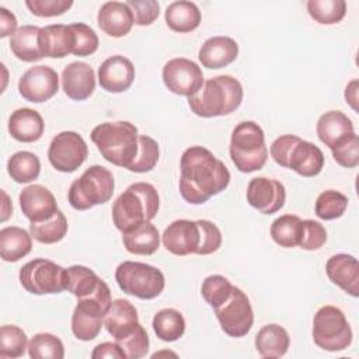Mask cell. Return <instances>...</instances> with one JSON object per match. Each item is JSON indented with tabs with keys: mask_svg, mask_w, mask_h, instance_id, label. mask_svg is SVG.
I'll return each mask as SVG.
<instances>
[{
	"mask_svg": "<svg viewBox=\"0 0 359 359\" xmlns=\"http://www.w3.org/2000/svg\"><path fill=\"white\" fill-rule=\"evenodd\" d=\"M180 172V194L191 205L205 203L230 184V172L224 163L202 146L184 150Z\"/></svg>",
	"mask_w": 359,
	"mask_h": 359,
	"instance_id": "1",
	"label": "cell"
},
{
	"mask_svg": "<svg viewBox=\"0 0 359 359\" xmlns=\"http://www.w3.org/2000/svg\"><path fill=\"white\" fill-rule=\"evenodd\" d=\"M243 95L241 83L230 74H222L206 80L198 93L188 97V105L202 118L223 116L241 105Z\"/></svg>",
	"mask_w": 359,
	"mask_h": 359,
	"instance_id": "2",
	"label": "cell"
},
{
	"mask_svg": "<svg viewBox=\"0 0 359 359\" xmlns=\"http://www.w3.org/2000/svg\"><path fill=\"white\" fill-rule=\"evenodd\" d=\"M160 206L157 189L149 182L129 185L112 205V220L115 227L125 233L144 222L156 217Z\"/></svg>",
	"mask_w": 359,
	"mask_h": 359,
	"instance_id": "3",
	"label": "cell"
},
{
	"mask_svg": "<svg viewBox=\"0 0 359 359\" xmlns=\"http://www.w3.org/2000/svg\"><path fill=\"white\" fill-rule=\"evenodd\" d=\"M90 136L101 156L114 165L128 168L137 154V128L128 121L100 123Z\"/></svg>",
	"mask_w": 359,
	"mask_h": 359,
	"instance_id": "4",
	"label": "cell"
},
{
	"mask_svg": "<svg viewBox=\"0 0 359 359\" xmlns=\"http://www.w3.org/2000/svg\"><path fill=\"white\" fill-rule=\"evenodd\" d=\"M269 151L276 164L290 168L302 177H316L324 167L321 149L296 135H282L276 137Z\"/></svg>",
	"mask_w": 359,
	"mask_h": 359,
	"instance_id": "5",
	"label": "cell"
},
{
	"mask_svg": "<svg viewBox=\"0 0 359 359\" xmlns=\"http://www.w3.org/2000/svg\"><path fill=\"white\" fill-rule=\"evenodd\" d=\"M230 158L241 172L261 170L268 158L265 133L252 121H243L236 125L230 139Z\"/></svg>",
	"mask_w": 359,
	"mask_h": 359,
	"instance_id": "6",
	"label": "cell"
},
{
	"mask_svg": "<svg viewBox=\"0 0 359 359\" xmlns=\"http://www.w3.org/2000/svg\"><path fill=\"white\" fill-rule=\"evenodd\" d=\"M111 303V290L105 280L88 296L77 299V306L72 316V331L74 337L80 341H93L97 338Z\"/></svg>",
	"mask_w": 359,
	"mask_h": 359,
	"instance_id": "7",
	"label": "cell"
},
{
	"mask_svg": "<svg viewBox=\"0 0 359 359\" xmlns=\"http://www.w3.org/2000/svg\"><path fill=\"white\" fill-rule=\"evenodd\" d=\"M112 172L102 165L88 167L80 178L74 180L67 192V201L76 210H87L95 205L107 203L114 194Z\"/></svg>",
	"mask_w": 359,
	"mask_h": 359,
	"instance_id": "8",
	"label": "cell"
},
{
	"mask_svg": "<svg viewBox=\"0 0 359 359\" xmlns=\"http://www.w3.org/2000/svg\"><path fill=\"white\" fill-rule=\"evenodd\" d=\"M115 280L126 294L150 300L157 297L165 286L163 272L149 264L123 261L115 271Z\"/></svg>",
	"mask_w": 359,
	"mask_h": 359,
	"instance_id": "9",
	"label": "cell"
},
{
	"mask_svg": "<svg viewBox=\"0 0 359 359\" xmlns=\"http://www.w3.org/2000/svg\"><path fill=\"white\" fill-rule=\"evenodd\" d=\"M314 344L328 352L344 351L352 344V330L344 311L335 306H323L313 318Z\"/></svg>",
	"mask_w": 359,
	"mask_h": 359,
	"instance_id": "10",
	"label": "cell"
},
{
	"mask_svg": "<svg viewBox=\"0 0 359 359\" xmlns=\"http://www.w3.org/2000/svg\"><path fill=\"white\" fill-rule=\"evenodd\" d=\"M66 269L53 261L35 258L20 269L21 286L32 294H55L66 290Z\"/></svg>",
	"mask_w": 359,
	"mask_h": 359,
	"instance_id": "11",
	"label": "cell"
},
{
	"mask_svg": "<svg viewBox=\"0 0 359 359\" xmlns=\"http://www.w3.org/2000/svg\"><path fill=\"white\" fill-rule=\"evenodd\" d=\"M216 318L222 330L233 338H241L250 332L254 324V311L248 296L237 286L230 297L215 309Z\"/></svg>",
	"mask_w": 359,
	"mask_h": 359,
	"instance_id": "12",
	"label": "cell"
},
{
	"mask_svg": "<svg viewBox=\"0 0 359 359\" xmlns=\"http://www.w3.org/2000/svg\"><path fill=\"white\" fill-rule=\"evenodd\" d=\"M87 156V143L73 130H65L56 135L48 149L49 163L60 172L76 171L86 161Z\"/></svg>",
	"mask_w": 359,
	"mask_h": 359,
	"instance_id": "13",
	"label": "cell"
},
{
	"mask_svg": "<svg viewBox=\"0 0 359 359\" xmlns=\"http://www.w3.org/2000/svg\"><path fill=\"white\" fill-rule=\"evenodd\" d=\"M164 86L177 95L191 97L203 86L202 69L187 57L170 59L163 67Z\"/></svg>",
	"mask_w": 359,
	"mask_h": 359,
	"instance_id": "14",
	"label": "cell"
},
{
	"mask_svg": "<svg viewBox=\"0 0 359 359\" xmlns=\"http://www.w3.org/2000/svg\"><path fill=\"white\" fill-rule=\"evenodd\" d=\"M59 90V76L55 69L38 65L29 67L18 81L21 97L29 102H45L50 100Z\"/></svg>",
	"mask_w": 359,
	"mask_h": 359,
	"instance_id": "15",
	"label": "cell"
},
{
	"mask_svg": "<svg viewBox=\"0 0 359 359\" xmlns=\"http://www.w3.org/2000/svg\"><path fill=\"white\" fill-rule=\"evenodd\" d=\"M247 202L264 215L280 210L286 201V191L280 181L266 177H255L247 185Z\"/></svg>",
	"mask_w": 359,
	"mask_h": 359,
	"instance_id": "16",
	"label": "cell"
},
{
	"mask_svg": "<svg viewBox=\"0 0 359 359\" xmlns=\"http://www.w3.org/2000/svg\"><path fill=\"white\" fill-rule=\"evenodd\" d=\"M161 241L165 250L174 255L184 257L196 254L201 245V227L198 220H174L164 230Z\"/></svg>",
	"mask_w": 359,
	"mask_h": 359,
	"instance_id": "17",
	"label": "cell"
},
{
	"mask_svg": "<svg viewBox=\"0 0 359 359\" xmlns=\"http://www.w3.org/2000/svg\"><path fill=\"white\" fill-rule=\"evenodd\" d=\"M20 208L31 223L49 220L59 210L53 194L43 185L32 184L20 192Z\"/></svg>",
	"mask_w": 359,
	"mask_h": 359,
	"instance_id": "18",
	"label": "cell"
},
{
	"mask_svg": "<svg viewBox=\"0 0 359 359\" xmlns=\"http://www.w3.org/2000/svg\"><path fill=\"white\" fill-rule=\"evenodd\" d=\"M135 80L133 63L121 55L105 59L98 67V83L108 93H123Z\"/></svg>",
	"mask_w": 359,
	"mask_h": 359,
	"instance_id": "19",
	"label": "cell"
},
{
	"mask_svg": "<svg viewBox=\"0 0 359 359\" xmlns=\"http://www.w3.org/2000/svg\"><path fill=\"white\" fill-rule=\"evenodd\" d=\"M140 325L136 307L126 299L112 300L107 314L104 316V327L115 342L125 339L133 334Z\"/></svg>",
	"mask_w": 359,
	"mask_h": 359,
	"instance_id": "20",
	"label": "cell"
},
{
	"mask_svg": "<svg viewBox=\"0 0 359 359\" xmlns=\"http://www.w3.org/2000/svg\"><path fill=\"white\" fill-rule=\"evenodd\" d=\"M62 87L70 100H87L95 90V74L93 67L86 62H72L63 69Z\"/></svg>",
	"mask_w": 359,
	"mask_h": 359,
	"instance_id": "21",
	"label": "cell"
},
{
	"mask_svg": "<svg viewBox=\"0 0 359 359\" xmlns=\"http://www.w3.org/2000/svg\"><path fill=\"white\" fill-rule=\"evenodd\" d=\"M328 279L348 294L359 296V264L349 254H335L325 264Z\"/></svg>",
	"mask_w": 359,
	"mask_h": 359,
	"instance_id": "22",
	"label": "cell"
},
{
	"mask_svg": "<svg viewBox=\"0 0 359 359\" xmlns=\"http://www.w3.org/2000/svg\"><path fill=\"white\" fill-rule=\"evenodd\" d=\"M98 27L109 36L121 38L129 34L135 20L130 8L122 1H107L104 3L97 15Z\"/></svg>",
	"mask_w": 359,
	"mask_h": 359,
	"instance_id": "23",
	"label": "cell"
},
{
	"mask_svg": "<svg viewBox=\"0 0 359 359\" xmlns=\"http://www.w3.org/2000/svg\"><path fill=\"white\" fill-rule=\"evenodd\" d=\"M238 56V45L230 36H212L203 42L198 57L203 67L222 69L233 63Z\"/></svg>",
	"mask_w": 359,
	"mask_h": 359,
	"instance_id": "24",
	"label": "cell"
},
{
	"mask_svg": "<svg viewBox=\"0 0 359 359\" xmlns=\"http://www.w3.org/2000/svg\"><path fill=\"white\" fill-rule=\"evenodd\" d=\"M38 41L43 57L60 59L73 53L74 49V34L70 25L53 24L42 27Z\"/></svg>",
	"mask_w": 359,
	"mask_h": 359,
	"instance_id": "25",
	"label": "cell"
},
{
	"mask_svg": "<svg viewBox=\"0 0 359 359\" xmlns=\"http://www.w3.org/2000/svg\"><path fill=\"white\" fill-rule=\"evenodd\" d=\"M45 123L41 114L31 108L15 109L8 119V132L13 139L22 143H32L43 135Z\"/></svg>",
	"mask_w": 359,
	"mask_h": 359,
	"instance_id": "26",
	"label": "cell"
},
{
	"mask_svg": "<svg viewBox=\"0 0 359 359\" xmlns=\"http://www.w3.org/2000/svg\"><path fill=\"white\" fill-rule=\"evenodd\" d=\"M316 130L318 139L332 149L344 137L353 133V123L344 112L328 111L318 118Z\"/></svg>",
	"mask_w": 359,
	"mask_h": 359,
	"instance_id": "27",
	"label": "cell"
},
{
	"mask_svg": "<svg viewBox=\"0 0 359 359\" xmlns=\"http://www.w3.org/2000/svg\"><path fill=\"white\" fill-rule=\"evenodd\" d=\"M122 243L126 251L135 255H151L158 250L160 234L154 224L144 222L125 233H122Z\"/></svg>",
	"mask_w": 359,
	"mask_h": 359,
	"instance_id": "28",
	"label": "cell"
},
{
	"mask_svg": "<svg viewBox=\"0 0 359 359\" xmlns=\"http://www.w3.org/2000/svg\"><path fill=\"white\" fill-rule=\"evenodd\" d=\"M32 250V236L27 230L8 226L0 230V257L6 262H17Z\"/></svg>",
	"mask_w": 359,
	"mask_h": 359,
	"instance_id": "29",
	"label": "cell"
},
{
	"mask_svg": "<svg viewBox=\"0 0 359 359\" xmlns=\"http://www.w3.org/2000/svg\"><path fill=\"white\" fill-rule=\"evenodd\" d=\"M289 345L287 331L278 324L264 325L255 335V348L262 358H282Z\"/></svg>",
	"mask_w": 359,
	"mask_h": 359,
	"instance_id": "30",
	"label": "cell"
},
{
	"mask_svg": "<svg viewBox=\"0 0 359 359\" xmlns=\"http://www.w3.org/2000/svg\"><path fill=\"white\" fill-rule=\"evenodd\" d=\"M164 18L170 29L180 34H185L199 27L202 15L199 7L195 3L180 0L171 3L167 7Z\"/></svg>",
	"mask_w": 359,
	"mask_h": 359,
	"instance_id": "31",
	"label": "cell"
},
{
	"mask_svg": "<svg viewBox=\"0 0 359 359\" xmlns=\"http://www.w3.org/2000/svg\"><path fill=\"white\" fill-rule=\"evenodd\" d=\"M39 31L36 25H22L10 39V48L14 56L22 62H38L43 56L39 49Z\"/></svg>",
	"mask_w": 359,
	"mask_h": 359,
	"instance_id": "32",
	"label": "cell"
},
{
	"mask_svg": "<svg viewBox=\"0 0 359 359\" xmlns=\"http://www.w3.org/2000/svg\"><path fill=\"white\" fill-rule=\"evenodd\" d=\"M101 278L90 268L84 265H72L65 272L66 290L74 294L77 299L86 297L93 293L101 283Z\"/></svg>",
	"mask_w": 359,
	"mask_h": 359,
	"instance_id": "33",
	"label": "cell"
},
{
	"mask_svg": "<svg viewBox=\"0 0 359 359\" xmlns=\"http://www.w3.org/2000/svg\"><path fill=\"white\" fill-rule=\"evenodd\" d=\"M151 325L156 335L165 342H174L185 332L184 316L175 309H163L157 311Z\"/></svg>",
	"mask_w": 359,
	"mask_h": 359,
	"instance_id": "34",
	"label": "cell"
},
{
	"mask_svg": "<svg viewBox=\"0 0 359 359\" xmlns=\"http://www.w3.org/2000/svg\"><path fill=\"white\" fill-rule=\"evenodd\" d=\"M7 171L15 182L27 184L39 177L41 161L31 151H17L8 158Z\"/></svg>",
	"mask_w": 359,
	"mask_h": 359,
	"instance_id": "35",
	"label": "cell"
},
{
	"mask_svg": "<svg viewBox=\"0 0 359 359\" xmlns=\"http://www.w3.org/2000/svg\"><path fill=\"white\" fill-rule=\"evenodd\" d=\"M302 219L296 215H282L271 224L272 240L285 248H293L299 244Z\"/></svg>",
	"mask_w": 359,
	"mask_h": 359,
	"instance_id": "36",
	"label": "cell"
},
{
	"mask_svg": "<svg viewBox=\"0 0 359 359\" xmlns=\"http://www.w3.org/2000/svg\"><path fill=\"white\" fill-rule=\"evenodd\" d=\"M29 233L38 243L55 244L63 240L67 233V220L65 215L57 210L53 217L39 223L29 224Z\"/></svg>",
	"mask_w": 359,
	"mask_h": 359,
	"instance_id": "37",
	"label": "cell"
},
{
	"mask_svg": "<svg viewBox=\"0 0 359 359\" xmlns=\"http://www.w3.org/2000/svg\"><path fill=\"white\" fill-rule=\"evenodd\" d=\"M306 6L310 17L323 25L337 24L346 14L344 0H309Z\"/></svg>",
	"mask_w": 359,
	"mask_h": 359,
	"instance_id": "38",
	"label": "cell"
},
{
	"mask_svg": "<svg viewBox=\"0 0 359 359\" xmlns=\"http://www.w3.org/2000/svg\"><path fill=\"white\" fill-rule=\"evenodd\" d=\"M28 355L34 359H63V342L53 334H35L28 342Z\"/></svg>",
	"mask_w": 359,
	"mask_h": 359,
	"instance_id": "39",
	"label": "cell"
},
{
	"mask_svg": "<svg viewBox=\"0 0 359 359\" xmlns=\"http://www.w3.org/2000/svg\"><path fill=\"white\" fill-rule=\"evenodd\" d=\"M348 208V198L335 189H327L317 196L314 212L323 220L341 217Z\"/></svg>",
	"mask_w": 359,
	"mask_h": 359,
	"instance_id": "40",
	"label": "cell"
},
{
	"mask_svg": "<svg viewBox=\"0 0 359 359\" xmlns=\"http://www.w3.org/2000/svg\"><path fill=\"white\" fill-rule=\"evenodd\" d=\"M28 349L27 334L17 325H1L0 328V358H21Z\"/></svg>",
	"mask_w": 359,
	"mask_h": 359,
	"instance_id": "41",
	"label": "cell"
},
{
	"mask_svg": "<svg viewBox=\"0 0 359 359\" xmlns=\"http://www.w3.org/2000/svg\"><path fill=\"white\" fill-rule=\"evenodd\" d=\"M158 156H160V149L157 142L147 135H139L137 154L126 170L132 172H139V174L149 172L157 164Z\"/></svg>",
	"mask_w": 359,
	"mask_h": 359,
	"instance_id": "42",
	"label": "cell"
},
{
	"mask_svg": "<svg viewBox=\"0 0 359 359\" xmlns=\"http://www.w3.org/2000/svg\"><path fill=\"white\" fill-rule=\"evenodd\" d=\"M234 285L222 275H210L202 282L201 293L205 302L213 309L223 304L231 294Z\"/></svg>",
	"mask_w": 359,
	"mask_h": 359,
	"instance_id": "43",
	"label": "cell"
},
{
	"mask_svg": "<svg viewBox=\"0 0 359 359\" xmlns=\"http://www.w3.org/2000/svg\"><path fill=\"white\" fill-rule=\"evenodd\" d=\"M334 160L345 167V168H355L359 164V137L353 132L338 142L332 149Z\"/></svg>",
	"mask_w": 359,
	"mask_h": 359,
	"instance_id": "44",
	"label": "cell"
},
{
	"mask_svg": "<svg viewBox=\"0 0 359 359\" xmlns=\"http://www.w3.org/2000/svg\"><path fill=\"white\" fill-rule=\"evenodd\" d=\"M70 28L74 34V49L73 55L76 56H90L98 49V36L95 31L83 22L70 24Z\"/></svg>",
	"mask_w": 359,
	"mask_h": 359,
	"instance_id": "45",
	"label": "cell"
},
{
	"mask_svg": "<svg viewBox=\"0 0 359 359\" xmlns=\"http://www.w3.org/2000/svg\"><path fill=\"white\" fill-rule=\"evenodd\" d=\"M327 241V230L325 227L316 220L306 219L302 220L299 247L307 251H314L321 248Z\"/></svg>",
	"mask_w": 359,
	"mask_h": 359,
	"instance_id": "46",
	"label": "cell"
},
{
	"mask_svg": "<svg viewBox=\"0 0 359 359\" xmlns=\"http://www.w3.org/2000/svg\"><path fill=\"white\" fill-rule=\"evenodd\" d=\"M116 344L122 348L128 359H139L146 356L150 345L149 335L143 328V325H139L133 334H130L122 341H118Z\"/></svg>",
	"mask_w": 359,
	"mask_h": 359,
	"instance_id": "47",
	"label": "cell"
},
{
	"mask_svg": "<svg viewBox=\"0 0 359 359\" xmlns=\"http://www.w3.org/2000/svg\"><path fill=\"white\" fill-rule=\"evenodd\" d=\"M126 4L133 14L135 24L140 27L153 24L160 14V4L156 0H128Z\"/></svg>",
	"mask_w": 359,
	"mask_h": 359,
	"instance_id": "48",
	"label": "cell"
},
{
	"mask_svg": "<svg viewBox=\"0 0 359 359\" xmlns=\"http://www.w3.org/2000/svg\"><path fill=\"white\" fill-rule=\"evenodd\" d=\"M201 227V245L198 248V255H209L216 252L222 245V233L219 227L210 220H198Z\"/></svg>",
	"mask_w": 359,
	"mask_h": 359,
	"instance_id": "49",
	"label": "cell"
},
{
	"mask_svg": "<svg viewBox=\"0 0 359 359\" xmlns=\"http://www.w3.org/2000/svg\"><path fill=\"white\" fill-rule=\"evenodd\" d=\"M25 6L36 17H56L66 13L72 6V0H27Z\"/></svg>",
	"mask_w": 359,
	"mask_h": 359,
	"instance_id": "50",
	"label": "cell"
},
{
	"mask_svg": "<svg viewBox=\"0 0 359 359\" xmlns=\"http://www.w3.org/2000/svg\"><path fill=\"white\" fill-rule=\"evenodd\" d=\"M91 358L93 359H102V358L126 359V355L116 342H102L94 348V351L91 352Z\"/></svg>",
	"mask_w": 359,
	"mask_h": 359,
	"instance_id": "51",
	"label": "cell"
},
{
	"mask_svg": "<svg viewBox=\"0 0 359 359\" xmlns=\"http://www.w3.org/2000/svg\"><path fill=\"white\" fill-rule=\"evenodd\" d=\"M17 18L6 7H0V36H13L17 32Z\"/></svg>",
	"mask_w": 359,
	"mask_h": 359,
	"instance_id": "52",
	"label": "cell"
},
{
	"mask_svg": "<svg viewBox=\"0 0 359 359\" xmlns=\"http://www.w3.org/2000/svg\"><path fill=\"white\" fill-rule=\"evenodd\" d=\"M345 100L352 107V109L358 111V80H352L345 88Z\"/></svg>",
	"mask_w": 359,
	"mask_h": 359,
	"instance_id": "53",
	"label": "cell"
},
{
	"mask_svg": "<svg viewBox=\"0 0 359 359\" xmlns=\"http://www.w3.org/2000/svg\"><path fill=\"white\" fill-rule=\"evenodd\" d=\"M1 195H3V216H1V222H6L8 217H10V215L13 213V206H11V202L8 201V196H7V194L4 192V191H1Z\"/></svg>",
	"mask_w": 359,
	"mask_h": 359,
	"instance_id": "54",
	"label": "cell"
}]
</instances>
